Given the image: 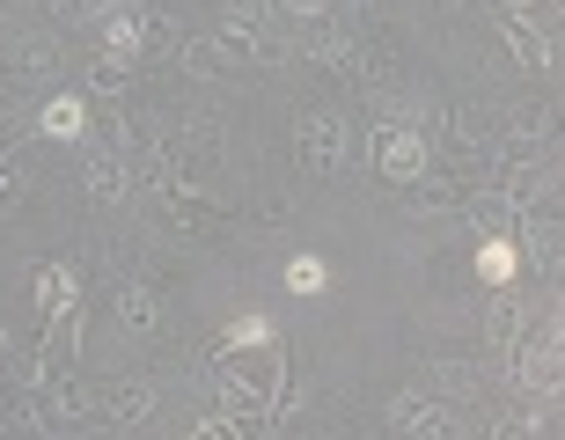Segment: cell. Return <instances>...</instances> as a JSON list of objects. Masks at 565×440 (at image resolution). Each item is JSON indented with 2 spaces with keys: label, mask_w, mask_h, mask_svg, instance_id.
I'll use <instances>...</instances> for the list:
<instances>
[{
  "label": "cell",
  "mask_w": 565,
  "mask_h": 440,
  "mask_svg": "<svg viewBox=\"0 0 565 440\" xmlns=\"http://www.w3.org/2000/svg\"><path fill=\"white\" fill-rule=\"evenodd\" d=\"M66 309H82V265H74V257H52L38 272V315L52 323V315H66Z\"/></svg>",
  "instance_id": "6"
},
{
  "label": "cell",
  "mask_w": 565,
  "mask_h": 440,
  "mask_svg": "<svg viewBox=\"0 0 565 440\" xmlns=\"http://www.w3.org/2000/svg\"><path fill=\"white\" fill-rule=\"evenodd\" d=\"M294 154L309 176H338L345 154H353V118L345 110H301L294 118Z\"/></svg>",
  "instance_id": "1"
},
{
  "label": "cell",
  "mask_w": 565,
  "mask_h": 440,
  "mask_svg": "<svg viewBox=\"0 0 565 440\" xmlns=\"http://www.w3.org/2000/svg\"><path fill=\"white\" fill-rule=\"evenodd\" d=\"M110 411H118V419H147V411H154V382H132V389H110Z\"/></svg>",
  "instance_id": "16"
},
{
  "label": "cell",
  "mask_w": 565,
  "mask_h": 440,
  "mask_svg": "<svg viewBox=\"0 0 565 440\" xmlns=\"http://www.w3.org/2000/svg\"><path fill=\"white\" fill-rule=\"evenodd\" d=\"M191 440H243V426H235V419H221V411H206V419L191 426Z\"/></svg>",
  "instance_id": "17"
},
{
  "label": "cell",
  "mask_w": 565,
  "mask_h": 440,
  "mask_svg": "<svg viewBox=\"0 0 565 440\" xmlns=\"http://www.w3.org/2000/svg\"><path fill=\"white\" fill-rule=\"evenodd\" d=\"M323 287H331V265H323L316 250H301V257L287 265V293H301V301H316Z\"/></svg>",
  "instance_id": "13"
},
{
  "label": "cell",
  "mask_w": 565,
  "mask_h": 440,
  "mask_svg": "<svg viewBox=\"0 0 565 440\" xmlns=\"http://www.w3.org/2000/svg\"><path fill=\"white\" fill-rule=\"evenodd\" d=\"M514 265H522V257H514L507 235H484V243H478V279H484V287H514Z\"/></svg>",
  "instance_id": "11"
},
{
  "label": "cell",
  "mask_w": 565,
  "mask_h": 440,
  "mask_svg": "<svg viewBox=\"0 0 565 440\" xmlns=\"http://www.w3.org/2000/svg\"><path fill=\"white\" fill-rule=\"evenodd\" d=\"M500 37L514 44V60H522L529 74H551V66H558V44H544V37H529V30H514L507 15H500Z\"/></svg>",
  "instance_id": "12"
},
{
  "label": "cell",
  "mask_w": 565,
  "mask_h": 440,
  "mask_svg": "<svg viewBox=\"0 0 565 440\" xmlns=\"http://www.w3.org/2000/svg\"><path fill=\"white\" fill-rule=\"evenodd\" d=\"M257 22H265V0H228V8H221V44L243 37V30H257Z\"/></svg>",
  "instance_id": "14"
},
{
  "label": "cell",
  "mask_w": 565,
  "mask_h": 440,
  "mask_svg": "<svg viewBox=\"0 0 565 440\" xmlns=\"http://www.w3.org/2000/svg\"><path fill=\"white\" fill-rule=\"evenodd\" d=\"M279 331H273V315L265 309H243L221 323V337H213V359H235V353H273Z\"/></svg>",
  "instance_id": "5"
},
{
  "label": "cell",
  "mask_w": 565,
  "mask_h": 440,
  "mask_svg": "<svg viewBox=\"0 0 565 440\" xmlns=\"http://www.w3.org/2000/svg\"><path fill=\"white\" fill-rule=\"evenodd\" d=\"M375 169L390 176V184H419L426 169H434V147H426L419 126H390L382 147H375Z\"/></svg>",
  "instance_id": "2"
},
{
  "label": "cell",
  "mask_w": 565,
  "mask_h": 440,
  "mask_svg": "<svg viewBox=\"0 0 565 440\" xmlns=\"http://www.w3.org/2000/svg\"><path fill=\"white\" fill-rule=\"evenodd\" d=\"M279 8H287L294 22H316V15H323V8H331V0H279Z\"/></svg>",
  "instance_id": "18"
},
{
  "label": "cell",
  "mask_w": 565,
  "mask_h": 440,
  "mask_svg": "<svg viewBox=\"0 0 565 440\" xmlns=\"http://www.w3.org/2000/svg\"><path fill=\"white\" fill-rule=\"evenodd\" d=\"M118 323H126L132 337H154L162 331V293L147 287V279H126V287H118Z\"/></svg>",
  "instance_id": "8"
},
{
  "label": "cell",
  "mask_w": 565,
  "mask_h": 440,
  "mask_svg": "<svg viewBox=\"0 0 565 440\" xmlns=\"http://www.w3.org/2000/svg\"><path fill=\"white\" fill-rule=\"evenodd\" d=\"M38 132H44V140H82V132H88V96H82V88H60V96H44Z\"/></svg>",
  "instance_id": "7"
},
{
  "label": "cell",
  "mask_w": 565,
  "mask_h": 440,
  "mask_svg": "<svg viewBox=\"0 0 565 440\" xmlns=\"http://www.w3.org/2000/svg\"><path fill=\"white\" fill-rule=\"evenodd\" d=\"M22 191H30V154H0V206H8V198H22Z\"/></svg>",
  "instance_id": "15"
},
{
  "label": "cell",
  "mask_w": 565,
  "mask_h": 440,
  "mask_svg": "<svg viewBox=\"0 0 565 440\" xmlns=\"http://www.w3.org/2000/svg\"><path fill=\"white\" fill-rule=\"evenodd\" d=\"M140 52H147V15L140 8H110L104 15V82H118Z\"/></svg>",
  "instance_id": "3"
},
{
  "label": "cell",
  "mask_w": 565,
  "mask_h": 440,
  "mask_svg": "<svg viewBox=\"0 0 565 440\" xmlns=\"http://www.w3.org/2000/svg\"><path fill=\"white\" fill-rule=\"evenodd\" d=\"M390 426H397L404 440H448V433H456V419H448V404H440V397H419V389H404V397H390Z\"/></svg>",
  "instance_id": "4"
},
{
  "label": "cell",
  "mask_w": 565,
  "mask_h": 440,
  "mask_svg": "<svg viewBox=\"0 0 565 440\" xmlns=\"http://www.w3.org/2000/svg\"><path fill=\"white\" fill-rule=\"evenodd\" d=\"M88 198H96V206H126V198H132V169L118 162L110 147L88 154Z\"/></svg>",
  "instance_id": "9"
},
{
  "label": "cell",
  "mask_w": 565,
  "mask_h": 440,
  "mask_svg": "<svg viewBox=\"0 0 565 440\" xmlns=\"http://www.w3.org/2000/svg\"><path fill=\"white\" fill-rule=\"evenodd\" d=\"M0 88H8V74H0Z\"/></svg>",
  "instance_id": "20"
},
{
  "label": "cell",
  "mask_w": 565,
  "mask_h": 440,
  "mask_svg": "<svg viewBox=\"0 0 565 440\" xmlns=\"http://www.w3.org/2000/svg\"><path fill=\"white\" fill-rule=\"evenodd\" d=\"M529 8H558V0H507V15H529Z\"/></svg>",
  "instance_id": "19"
},
{
  "label": "cell",
  "mask_w": 565,
  "mask_h": 440,
  "mask_svg": "<svg viewBox=\"0 0 565 440\" xmlns=\"http://www.w3.org/2000/svg\"><path fill=\"white\" fill-rule=\"evenodd\" d=\"M221 419H235L243 433H250V419H265V389L243 382V375H228V382H221Z\"/></svg>",
  "instance_id": "10"
}]
</instances>
